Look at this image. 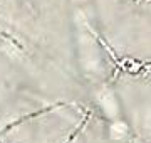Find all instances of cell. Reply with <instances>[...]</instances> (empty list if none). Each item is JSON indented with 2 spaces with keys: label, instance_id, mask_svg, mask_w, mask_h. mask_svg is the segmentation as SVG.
<instances>
[{
  "label": "cell",
  "instance_id": "3957f363",
  "mask_svg": "<svg viewBox=\"0 0 151 143\" xmlns=\"http://www.w3.org/2000/svg\"><path fill=\"white\" fill-rule=\"evenodd\" d=\"M69 143H150L138 136L121 118L97 106L87 108V116L82 121Z\"/></svg>",
  "mask_w": 151,
  "mask_h": 143
},
{
  "label": "cell",
  "instance_id": "6da1fadb",
  "mask_svg": "<svg viewBox=\"0 0 151 143\" xmlns=\"http://www.w3.org/2000/svg\"><path fill=\"white\" fill-rule=\"evenodd\" d=\"M92 93L0 30V131L57 103L89 106Z\"/></svg>",
  "mask_w": 151,
  "mask_h": 143
},
{
  "label": "cell",
  "instance_id": "7a4b0ae2",
  "mask_svg": "<svg viewBox=\"0 0 151 143\" xmlns=\"http://www.w3.org/2000/svg\"><path fill=\"white\" fill-rule=\"evenodd\" d=\"M87 108L79 103H57L29 115L0 133V143H69Z\"/></svg>",
  "mask_w": 151,
  "mask_h": 143
}]
</instances>
